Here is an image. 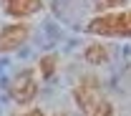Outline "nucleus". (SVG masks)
<instances>
[{
    "label": "nucleus",
    "mask_w": 131,
    "mask_h": 116,
    "mask_svg": "<svg viewBox=\"0 0 131 116\" xmlns=\"http://www.w3.org/2000/svg\"><path fill=\"white\" fill-rule=\"evenodd\" d=\"M86 30L91 35H106V38H126L131 35V10L124 13H106L93 18Z\"/></svg>",
    "instance_id": "1"
},
{
    "label": "nucleus",
    "mask_w": 131,
    "mask_h": 116,
    "mask_svg": "<svg viewBox=\"0 0 131 116\" xmlns=\"http://www.w3.org/2000/svg\"><path fill=\"white\" fill-rule=\"evenodd\" d=\"M73 99H76V103H78V109H81L83 114H93L98 106V99H101V86H98V81H93V78H83L76 88H73Z\"/></svg>",
    "instance_id": "2"
},
{
    "label": "nucleus",
    "mask_w": 131,
    "mask_h": 116,
    "mask_svg": "<svg viewBox=\"0 0 131 116\" xmlns=\"http://www.w3.org/2000/svg\"><path fill=\"white\" fill-rule=\"evenodd\" d=\"M35 93H38V83H35L33 71H20L10 81V99L15 103H30Z\"/></svg>",
    "instance_id": "3"
},
{
    "label": "nucleus",
    "mask_w": 131,
    "mask_h": 116,
    "mask_svg": "<svg viewBox=\"0 0 131 116\" xmlns=\"http://www.w3.org/2000/svg\"><path fill=\"white\" fill-rule=\"evenodd\" d=\"M28 25L23 23H13V25H5L0 30V53H10V50L20 48L25 40H28Z\"/></svg>",
    "instance_id": "4"
},
{
    "label": "nucleus",
    "mask_w": 131,
    "mask_h": 116,
    "mask_svg": "<svg viewBox=\"0 0 131 116\" xmlns=\"http://www.w3.org/2000/svg\"><path fill=\"white\" fill-rule=\"evenodd\" d=\"M0 5L10 18H28L43 10V0H0Z\"/></svg>",
    "instance_id": "5"
},
{
    "label": "nucleus",
    "mask_w": 131,
    "mask_h": 116,
    "mask_svg": "<svg viewBox=\"0 0 131 116\" xmlns=\"http://www.w3.org/2000/svg\"><path fill=\"white\" fill-rule=\"evenodd\" d=\"M83 56H86V61H88V63H103V61L108 58L106 48H103V46H96V43H93V46H88Z\"/></svg>",
    "instance_id": "6"
},
{
    "label": "nucleus",
    "mask_w": 131,
    "mask_h": 116,
    "mask_svg": "<svg viewBox=\"0 0 131 116\" xmlns=\"http://www.w3.org/2000/svg\"><path fill=\"white\" fill-rule=\"evenodd\" d=\"M40 73H43V78H50L56 73V56H43L40 58Z\"/></svg>",
    "instance_id": "7"
},
{
    "label": "nucleus",
    "mask_w": 131,
    "mask_h": 116,
    "mask_svg": "<svg viewBox=\"0 0 131 116\" xmlns=\"http://www.w3.org/2000/svg\"><path fill=\"white\" fill-rule=\"evenodd\" d=\"M111 114H114V106H111L108 101H101V103L96 106V111H93L91 116H111Z\"/></svg>",
    "instance_id": "8"
},
{
    "label": "nucleus",
    "mask_w": 131,
    "mask_h": 116,
    "mask_svg": "<svg viewBox=\"0 0 131 116\" xmlns=\"http://www.w3.org/2000/svg\"><path fill=\"white\" fill-rule=\"evenodd\" d=\"M126 0H98L96 3V8L98 10H106V8H116V5H124Z\"/></svg>",
    "instance_id": "9"
},
{
    "label": "nucleus",
    "mask_w": 131,
    "mask_h": 116,
    "mask_svg": "<svg viewBox=\"0 0 131 116\" xmlns=\"http://www.w3.org/2000/svg\"><path fill=\"white\" fill-rule=\"evenodd\" d=\"M20 116H43V111H38V109H35V111H28V114H20Z\"/></svg>",
    "instance_id": "10"
},
{
    "label": "nucleus",
    "mask_w": 131,
    "mask_h": 116,
    "mask_svg": "<svg viewBox=\"0 0 131 116\" xmlns=\"http://www.w3.org/2000/svg\"><path fill=\"white\" fill-rule=\"evenodd\" d=\"M56 116H66V114H56Z\"/></svg>",
    "instance_id": "11"
}]
</instances>
